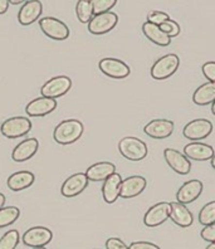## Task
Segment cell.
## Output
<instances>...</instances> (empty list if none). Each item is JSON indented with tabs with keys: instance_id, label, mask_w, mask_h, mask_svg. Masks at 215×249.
<instances>
[{
	"instance_id": "5",
	"label": "cell",
	"mask_w": 215,
	"mask_h": 249,
	"mask_svg": "<svg viewBox=\"0 0 215 249\" xmlns=\"http://www.w3.org/2000/svg\"><path fill=\"white\" fill-rule=\"evenodd\" d=\"M72 87V79L67 76H57L48 79L44 85L42 86L40 93L43 97L55 100L58 97H62Z\"/></svg>"
},
{
	"instance_id": "40",
	"label": "cell",
	"mask_w": 215,
	"mask_h": 249,
	"mask_svg": "<svg viewBox=\"0 0 215 249\" xmlns=\"http://www.w3.org/2000/svg\"><path fill=\"white\" fill-rule=\"evenodd\" d=\"M21 0H12V1H9V4H14V5H17V4H20Z\"/></svg>"
},
{
	"instance_id": "34",
	"label": "cell",
	"mask_w": 215,
	"mask_h": 249,
	"mask_svg": "<svg viewBox=\"0 0 215 249\" xmlns=\"http://www.w3.org/2000/svg\"><path fill=\"white\" fill-rule=\"evenodd\" d=\"M203 74L209 82L215 83V62H206L201 68Z\"/></svg>"
},
{
	"instance_id": "7",
	"label": "cell",
	"mask_w": 215,
	"mask_h": 249,
	"mask_svg": "<svg viewBox=\"0 0 215 249\" xmlns=\"http://www.w3.org/2000/svg\"><path fill=\"white\" fill-rule=\"evenodd\" d=\"M117 23L118 17L116 13L107 12L103 14H97V16H93L91 21L88 23V31L92 34L101 36V34H106L112 31Z\"/></svg>"
},
{
	"instance_id": "15",
	"label": "cell",
	"mask_w": 215,
	"mask_h": 249,
	"mask_svg": "<svg viewBox=\"0 0 215 249\" xmlns=\"http://www.w3.org/2000/svg\"><path fill=\"white\" fill-rule=\"evenodd\" d=\"M201 192H203V182L200 180H189L178 190L176 200L182 205H186L197 200Z\"/></svg>"
},
{
	"instance_id": "43",
	"label": "cell",
	"mask_w": 215,
	"mask_h": 249,
	"mask_svg": "<svg viewBox=\"0 0 215 249\" xmlns=\"http://www.w3.org/2000/svg\"><path fill=\"white\" fill-rule=\"evenodd\" d=\"M212 113L215 116V101L212 104Z\"/></svg>"
},
{
	"instance_id": "14",
	"label": "cell",
	"mask_w": 215,
	"mask_h": 249,
	"mask_svg": "<svg viewBox=\"0 0 215 249\" xmlns=\"http://www.w3.org/2000/svg\"><path fill=\"white\" fill-rule=\"evenodd\" d=\"M164 156L167 165H169L176 174L186 175V174L190 173L191 162L182 152L178 151V150L175 149H165Z\"/></svg>"
},
{
	"instance_id": "30",
	"label": "cell",
	"mask_w": 215,
	"mask_h": 249,
	"mask_svg": "<svg viewBox=\"0 0 215 249\" xmlns=\"http://www.w3.org/2000/svg\"><path fill=\"white\" fill-rule=\"evenodd\" d=\"M19 243V233L16 229L6 231L0 238V249H16Z\"/></svg>"
},
{
	"instance_id": "27",
	"label": "cell",
	"mask_w": 215,
	"mask_h": 249,
	"mask_svg": "<svg viewBox=\"0 0 215 249\" xmlns=\"http://www.w3.org/2000/svg\"><path fill=\"white\" fill-rule=\"evenodd\" d=\"M76 14L77 18L81 23H90L93 18V8H92V1L90 0H81L76 5Z\"/></svg>"
},
{
	"instance_id": "23",
	"label": "cell",
	"mask_w": 215,
	"mask_h": 249,
	"mask_svg": "<svg viewBox=\"0 0 215 249\" xmlns=\"http://www.w3.org/2000/svg\"><path fill=\"white\" fill-rule=\"evenodd\" d=\"M122 178L120 174L115 173L103 181L102 196L107 204H113L120 196V188H121Z\"/></svg>"
},
{
	"instance_id": "42",
	"label": "cell",
	"mask_w": 215,
	"mask_h": 249,
	"mask_svg": "<svg viewBox=\"0 0 215 249\" xmlns=\"http://www.w3.org/2000/svg\"><path fill=\"white\" fill-rule=\"evenodd\" d=\"M206 249H215V242L214 243H210L209 246L206 247Z\"/></svg>"
},
{
	"instance_id": "21",
	"label": "cell",
	"mask_w": 215,
	"mask_h": 249,
	"mask_svg": "<svg viewBox=\"0 0 215 249\" xmlns=\"http://www.w3.org/2000/svg\"><path fill=\"white\" fill-rule=\"evenodd\" d=\"M176 225H179L181 228H188L194 223V216L191 214L190 210L186 208V205L174 201L170 203V216H169Z\"/></svg>"
},
{
	"instance_id": "33",
	"label": "cell",
	"mask_w": 215,
	"mask_h": 249,
	"mask_svg": "<svg viewBox=\"0 0 215 249\" xmlns=\"http://www.w3.org/2000/svg\"><path fill=\"white\" fill-rule=\"evenodd\" d=\"M169 19L170 18L166 13L160 12V10H152L151 13H149V16H147V21L156 25H161L162 23L169 20Z\"/></svg>"
},
{
	"instance_id": "8",
	"label": "cell",
	"mask_w": 215,
	"mask_h": 249,
	"mask_svg": "<svg viewBox=\"0 0 215 249\" xmlns=\"http://www.w3.org/2000/svg\"><path fill=\"white\" fill-rule=\"evenodd\" d=\"M213 131V124L209 120L205 119H197L186 124L184 127L182 134L184 136L191 141L203 140L205 137L209 136Z\"/></svg>"
},
{
	"instance_id": "32",
	"label": "cell",
	"mask_w": 215,
	"mask_h": 249,
	"mask_svg": "<svg viewBox=\"0 0 215 249\" xmlns=\"http://www.w3.org/2000/svg\"><path fill=\"white\" fill-rule=\"evenodd\" d=\"M160 28H161V31L164 32V33L169 36L170 39L174 38V36H179L180 33L179 24H178L176 21L171 20V19H169V20H166L165 23H162V24L160 25Z\"/></svg>"
},
{
	"instance_id": "31",
	"label": "cell",
	"mask_w": 215,
	"mask_h": 249,
	"mask_svg": "<svg viewBox=\"0 0 215 249\" xmlns=\"http://www.w3.org/2000/svg\"><path fill=\"white\" fill-rule=\"evenodd\" d=\"M116 0H92V8H93V14H103L112 9L116 5Z\"/></svg>"
},
{
	"instance_id": "36",
	"label": "cell",
	"mask_w": 215,
	"mask_h": 249,
	"mask_svg": "<svg viewBox=\"0 0 215 249\" xmlns=\"http://www.w3.org/2000/svg\"><path fill=\"white\" fill-rule=\"evenodd\" d=\"M106 249H128L120 238H109L106 242Z\"/></svg>"
},
{
	"instance_id": "3",
	"label": "cell",
	"mask_w": 215,
	"mask_h": 249,
	"mask_svg": "<svg viewBox=\"0 0 215 249\" xmlns=\"http://www.w3.org/2000/svg\"><path fill=\"white\" fill-rule=\"evenodd\" d=\"M179 64L180 59L176 54L170 53V54L162 55V57L159 58L158 61L152 64L151 72H150L151 73V77L154 79H158V81L169 78L178 71Z\"/></svg>"
},
{
	"instance_id": "2",
	"label": "cell",
	"mask_w": 215,
	"mask_h": 249,
	"mask_svg": "<svg viewBox=\"0 0 215 249\" xmlns=\"http://www.w3.org/2000/svg\"><path fill=\"white\" fill-rule=\"evenodd\" d=\"M118 150L125 159L131 161H141L147 156V146L137 137H124L118 142Z\"/></svg>"
},
{
	"instance_id": "9",
	"label": "cell",
	"mask_w": 215,
	"mask_h": 249,
	"mask_svg": "<svg viewBox=\"0 0 215 249\" xmlns=\"http://www.w3.org/2000/svg\"><path fill=\"white\" fill-rule=\"evenodd\" d=\"M101 72L115 79H124L130 76V67L116 58H103L98 63Z\"/></svg>"
},
{
	"instance_id": "20",
	"label": "cell",
	"mask_w": 215,
	"mask_h": 249,
	"mask_svg": "<svg viewBox=\"0 0 215 249\" xmlns=\"http://www.w3.org/2000/svg\"><path fill=\"white\" fill-rule=\"evenodd\" d=\"M116 173V166L112 162L108 161H101V162H96V164L91 165L86 170V177H87L88 181H105L108 177H111L112 174Z\"/></svg>"
},
{
	"instance_id": "39",
	"label": "cell",
	"mask_w": 215,
	"mask_h": 249,
	"mask_svg": "<svg viewBox=\"0 0 215 249\" xmlns=\"http://www.w3.org/2000/svg\"><path fill=\"white\" fill-rule=\"evenodd\" d=\"M4 204H5V195L0 193V209L4 208Z\"/></svg>"
},
{
	"instance_id": "44",
	"label": "cell",
	"mask_w": 215,
	"mask_h": 249,
	"mask_svg": "<svg viewBox=\"0 0 215 249\" xmlns=\"http://www.w3.org/2000/svg\"><path fill=\"white\" fill-rule=\"evenodd\" d=\"M32 249H46L44 247H42V248H32Z\"/></svg>"
},
{
	"instance_id": "29",
	"label": "cell",
	"mask_w": 215,
	"mask_h": 249,
	"mask_svg": "<svg viewBox=\"0 0 215 249\" xmlns=\"http://www.w3.org/2000/svg\"><path fill=\"white\" fill-rule=\"evenodd\" d=\"M199 223L204 227L215 223V201H210L201 208L199 213Z\"/></svg>"
},
{
	"instance_id": "37",
	"label": "cell",
	"mask_w": 215,
	"mask_h": 249,
	"mask_svg": "<svg viewBox=\"0 0 215 249\" xmlns=\"http://www.w3.org/2000/svg\"><path fill=\"white\" fill-rule=\"evenodd\" d=\"M128 249H160V247L150 242H133L130 244Z\"/></svg>"
},
{
	"instance_id": "28",
	"label": "cell",
	"mask_w": 215,
	"mask_h": 249,
	"mask_svg": "<svg viewBox=\"0 0 215 249\" xmlns=\"http://www.w3.org/2000/svg\"><path fill=\"white\" fill-rule=\"evenodd\" d=\"M20 215V210L17 207H4L0 209V228H5L13 224Z\"/></svg>"
},
{
	"instance_id": "13",
	"label": "cell",
	"mask_w": 215,
	"mask_h": 249,
	"mask_svg": "<svg viewBox=\"0 0 215 249\" xmlns=\"http://www.w3.org/2000/svg\"><path fill=\"white\" fill-rule=\"evenodd\" d=\"M174 122L170 120L158 119L152 120L149 124L143 127V132L151 139H156V140H162L166 137L171 136L174 132Z\"/></svg>"
},
{
	"instance_id": "38",
	"label": "cell",
	"mask_w": 215,
	"mask_h": 249,
	"mask_svg": "<svg viewBox=\"0 0 215 249\" xmlns=\"http://www.w3.org/2000/svg\"><path fill=\"white\" fill-rule=\"evenodd\" d=\"M9 8V0H0V14H5Z\"/></svg>"
},
{
	"instance_id": "6",
	"label": "cell",
	"mask_w": 215,
	"mask_h": 249,
	"mask_svg": "<svg viewBox=\"0 0 215 249\" xmlns=\"http://www.w3.org/2000/svg\"><path fill=\"white\" fill-rule=\"evenodd\" d=\"M39 28L51 39L64 40L70 36V28L67 27L66 23L57 18H52V17L42 18L39 20Z\"/></svg>"
},
{
	"instance_id": "12",
	"label": "cell",
	"mask_w": 215,
	"mask_h": 249,
	"mask_svg": "<svg viewBox=\"0 0 215 249\" xmlns=\"http://www.w3.org/2000/svg\"><path fill=\"white\" fill-rule=\"evenodd\" d=\"M88 179L85 173H76L67 178L62 184L61 193L66 197H73L79 195L88 186Z\"/></svg>"
},
{
	"instance_id": "17",
	"label": "cell",
	"mask_w": 215,
	"mask_h": 249,
	"mask_svg": "<svg viewBox=\"0 0 215 249\" xmlns=\"http://www.w3.org/2000/svg\"><path fill=\"white\" fill-rule=\"evenodd\" d=\"M147 181L143 177L140 175H133L122 180L121 188H120V196L124 199H131L137 195H140L146 189Z\"/></svg>"
},
{
	"instance_id": "10",
	"label": "cell",
	"mask_w": 215,
	"mask_h": 249,
	"mask_svg": "<svg viewBox=\"0 0 215 249\" xmlns=\"http://www.w3.org/2000/svg\"><path fill=\"white\" fill-rule=\"evenodd\" d=\"M53 233L46 227H33L23 234V243L32 248H42L51 243Z\"/></svg>"
},
{
	"instance_id": "11",
	"label": "cell",
	"mask_w": 215,
	"mask_h": 249,
	"mask_svg": "<svg viewBox=\"0 0 215 249\" xmlns=\"http://www.w3.org/2000/svg\"><path fill=\"white\" fill-rule=\"evenodd\" d=\"M170 216V203L166 201H161V203L155 204L146 212L143 216V224L146 227L154 228L159 227L162 223H165Z\"/></svg>"
},
{
	"instance_id": "19",
	"label": "cell",
	"mask_w": 215,
	"mask_h": 249,
	"mask_svg": "<svg viewBox=\"0 0 215 249\" xmlns=\"http://www.w3.org/2000/svg\"><path fill=\"white\" fill-rule=\"evenodd\" d=\"M39 147V142L36 137H31V139H25L24 141H21L20 143L16 146V149L12 152V159L16 162H24V161L29 160L36 155V152L38 151Z\"/></svg>"
},
{
	"instance_id": "25",
	"label": "cell",
	"mask_w": 215,
	"mask_h": 249,
	"mask_svg": "<svg viewBox=\"0 0 215 249\" xmlns=\"http://www.w3.org/2000/svg\"><path fill=\"white\" fill-rule=\"evenodd\" d=\"M143 32L145 34V36L149 40H151L154 44L160 47H167L171 43V39L169 36L161 31L160 25L152 24L149 21H145L143 25Z\"/></svg>"
},
{
	"instance_id": "4",
	"label": "cell",
	"mask_w": 215,
	"mask_h": 249,
	"mask_svg": "<svg viewBox=\"0 0 215 249\" xmlns=\"http://www.w3.org/2000/svg\"><path fill=\"white\" fill-rule=\"evenodd\" d=\"M31 130V120L28 117H23V116H17V117H10V119L5 120L0 127L1 134L8 139H18V137L27 135Z\"/></svg>"
},
{
	"instance_id": "18",
	"label": "cell",
	"mask_w": 215,
	"mask_h": 249,
	"mask_svg": "<svg viewBox=\"0 0 215 249\" xmlns=\"http://www.w3.org/2000/svg\"><path fill=\"white\" fill-rule=\"evenodd\" d=\"M43 13V5L38 0H28L18 13V20L21 25H31L39 19Z\"/></svg>"
},
{
	"instance_id": "26",
	"label": "cell",
	"mask_w": 215,
	"mask_h": 249,
	"mask_svg": "<svg viewBox=\"0 0 215 249\" xmlns=\"http://www.w3.org/2000/svg\"><path fill=\"white\" fill-rule=\"evenodd\" d=\"M215 101V83L206 82L197 87L193 94V102L197 106H206Z\"/></svg>"
},
{
	"instance_id": "24",
	"label": "cell",
	"mask_w": 215,
	"mask_h": 249,
	"mask_svg": "<svg viewBox=\"0 0 215 249\" xmlns=\"http://www.w3.org/2000/svg\"><path fill=\"white\" fill-rule=\"evenodd\" d=\"M34 180H36V177L31 171H17L8 178V188L13 192H20V190L31 188L34 184Z\"/></svg>"
},
{
	"instance_id": "16",
	"label": "cell",
	"mask_w": 215,
	"mask_h": 249,
	"mask_svg": "<svg viewBox=\"0 0 215 249\" xmlns=\"http://www.w3.org/2000/svg\"><path fill=\"white\" fill-rule=\"evenodd\" d=\"M57 108V102L55 100L47 97H38L36 100L31 101L25 107V112L31 117H43L49 113H52Z\"/></svg>"
},
{
	"instance_id": "1",
	"label": "cell",
	"mask_w": 215,
	"mask_h": 249,
	"mask_svg": "<svg viewBox=\"0 0 215 249\" xmlns=\"http://www.w3.org/2000/svg\"><path fill=\"white\" fill-rule=\"evenodd\" d=\"M83 124L78 120H64L58 124L53 132V139L59 145H71L83 135Z\"/></svg>"
},
{
	"instance_id": "35",
	"label": "cell",
	"mask_w": 215,
	"mask_h": 249,
	"mask_svg": "<svg viewBox=\"0 0 215 249\" xmlns=\"http://www.w3.org/2000/svg\"><path fill=\"white\" fill-rule=\"evenodd\" d=\"M200 235L204 240L209 242V243H214L215 242V223L214 224L206 225L204 227L203 231H200Z\"/></svg>"
},
{
	"instance_id": "22",
	"label": "cell",
	"mask_w": 215,
	"mask_h": 249,
	"mask_svg": "<svg viewBox=\"0 0 215 249\" xmlns=\"http://www.w3.org/2000/svg\"><path fill=\"white\" fill-rule=\"evenodd\" d=\"M184 155L194 161L212 160L214 156V149L203 142H190L184 147Z\"/></svg>"
},
{
	"instance_id": "41",
	"label": "cell",
	"mask_w": 215,
	"mask_h": 249,
	"mask_svg": "<svg viewBox=\"0 0 215 249\" xmlns=\"http://www.w3.org/2000/svg\"><path fill=\"white\" fill-rule=\"evenodd\" d=\"M210 161H212V166H213V169H214V170H215V154H214V156H213L212 160H210Z\"/></svg>"
}]
</instances>
